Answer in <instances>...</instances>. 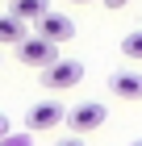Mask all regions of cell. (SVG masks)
Returning <instances> with one entry per match:
<instances>
[{
    "mask_svg": "<svg viewBox=\"0 0 142 146\" xmlns=\"http://www.w3.org/2000/svg\"><path fill=\"white\" fill-rule=\"evenodd\" d=\"M71 4H92V0H71Z\"/></svg>",
    "mask_w": 142,
    "mask_h": 146,
    "instance_id": "cell-13",
    "label": "cell"
},
{
    "mask_svg": "<svg viewBox=\"0 0 142 146\" xmlns=\"http://www.w3.org/2000/svg\"><path fill=\"white\" fill-rule=\"evenodd\" d=\"M17 58H21L25 67H38V71H46L50 63H59V46L55 42H46V38H38V34H25L21 38V46H17Z\"/></svg>",
    "mask_w": 142,
    "mask_h": 146,
    "instance_id": "cell-2",
    "label": "cell"
},
{
    "mask_svg": "<svg viewBox=\"0 0 142 146\" xmlns=\"http://www.w3.org/2000/svg\"><path fill=\"white\" fill-rule=\"evenodd\" d=\"M13 17H21V21H38V17H46L50 13V0H13Z\"/></svg>",
    "mask_w": 142,
    "mask_h": 146,
    "instance_id": "cell-7",
    "label": "cell"
},
{
    "mask_svg": "<svg viewBox=\"0 0 142 146\" xmlns=\"http://www.w3.org/2000/svg\"><path fill=\"white\" fill-rule=\"evenodd\" d=\"M134 146H142V138H138V142H134Z\"/></svg>",
    "mask_w": 142,
    "mask_h": 146,
    "instance_id": "cell-14",
    "label": "cell"
},
{
    "mask_svg": "<svg viewBox=\"0 0 142 146\" xmlns=\"http://www.w3.org/2000/svg\"><path fill=\"white\" fill-rule=\"evenodd\" d=\"M9 129H13V125H9V117H0V142L9 138Z\"/></svg>",
    "mask_w": 142,
    "mask_h": 146,
    "instance_id": "cell-11",
    "label": "cell"
},
{
    "mask_svg": "<svg viewBox=\"0 0 142 146\" xmlns=\"http://www.w3.org/2000/svg\"><path fill=\"white\" fill-rule=\"evenodd\" d=\"M105 117H109V109H105L100 100H84V104H75V109H67L63 125H67L75 138H84V134H92V129H100Z\"/></svg>",
    "mask_w": 142,
    "mask_h": 146,
    "instance_id": "cell-1",
    "label": "cell"
},
{
    "mask_svg": "<svg viewBox=\"0 0 142 146\" xmlns=\"http://www.w3.org/2000/svg\"><path fill=\"white\" fill-rule=\"evenodd\" d=\"M121 54L130 58V63H142V29H134V34L121 38Z\"/></svg>",
    "mask_w": 142,
    "mask_h": 146,
    "instance_id": "cell-9",
    "label": "cell"
},
{
    "mask_svg": "<svg viewBox=\"0 0 142 146\" xmlns=\"http://www.w3.org/2000/svg\"><path fill=\"white\" fill-rule=\"evenodd\" d=\"M130 0H105V9H125Z\"/></svg>",
    "mask_w": 142,
    "mask_h": 146,
    "instance_id": "cell-12",
    "label": "cell"
},
{
    "mask_svg": "<svg viewBox=\"0 0 142 146\" xmlns=\"http://www.w3.org/2000/svg\"><path fill=\"white\" fill-rule=\"evenodd\" d=\"M79 79H84V63H75V58H59V63H50V67L42 71V84H46L50 92L75 88Z\"/></svg>",
    "mask_w": 142,
    "mask_h": 146,
    "instance_id": "cell-3",
    "label": "cell"
},
{
    "mask_svg": "<svg viewBox=\"0 0 142 146\" xmlns=\"http://www.w3.org/2000/svg\"><path fill=\"white\" fill-rule=\"evenodd\" d=\"M67 109L59 100H42V104H33L29 113H25V129L29 134H46V129H55V125H63Z\"/></svg>",
    "mask_w": 142,
    "mask_h": 146,
    "instance_id": "cell-4",
    "label": "cell"
},
{
    "mask_svg": "<svg viewBox=\"0 0 142 146\" xmlns=\"http://www.w3.org/2000/svg\"><path fill=\"white\" fill-rule=\"evenodd\" d=\"M38 38H46L55 46H67L75 38V21L63 17V13H46V17H38Z\"/></svg>",
    "mask_w": 142,
    "mask_h": 146,
    "instance_id": "cell-5",
    "label": "cell"
},
{
    "mask_svg": "<svg viewBox=\"0 0 142 146\" xmlns=\"http://www.w3.org/2000/svg\"><path fill=\"white\" fill-rule=\"evenodd\" d=\"M55 146H84V138H75V134H71V138H63V142H55Z\"/></svg>",
    "mask_w": 142,
    "mask_h": 146,
    "instance_id": "cell-10",
    "label": "cell"
},
{
    "mask_svg": "<svg viewBox=\"0 0 142 146\" xmlns=\"http://www.w3.org/2000/svg\"><path fill=\"white\" fill-rule=\"evenodd\" d=\"M21 38H25V21L21 17H0V46H21Z\"/></svg>",
    "mask_w": 142,
    "mask_h": 146,
    "instance_id": "cell-8",
    "label": "cell"
},
{
    "mask_svg": "<svg viewBox=\"0 0 142 146\" xmlns=\"http://www.w3.org/2000/svg\"><path fill=\"white\" fill-rule=\"evenodd\" d=\"M4 4H13V0H4Z\"/></svg>",
    "mask_w": 142,
    "mask_h": 146,
    "instance_id": "cell-15",
    "label": "cell"
},
{
    "mask_svg": "<svg viewBox=\"0 0 142 146\" xmlns=\"http://www.w3.org/2000/svg\"><path fill=\"white\" fill-rule=\"evenodd\" d=\"M109 92L117 100H142V71H113Z\"/></svg>",
    "mask_w": 142,
    "mask_h": 146,
    "instance_id": "cell-6",
    "label": "cell"
}]
</instances>
